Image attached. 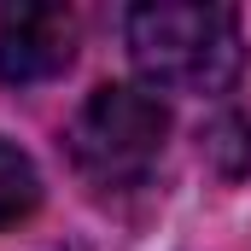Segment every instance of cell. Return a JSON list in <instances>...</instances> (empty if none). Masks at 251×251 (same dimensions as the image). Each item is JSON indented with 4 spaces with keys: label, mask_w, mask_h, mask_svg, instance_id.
Returning <instances> with one entry per match:
<instances>
[{
    "label": "cell",
    "mask_w": 251,
    "mask_h": 251,
    "mask_svg": "<svg viewBox=\"0 0 251 251\" xmlns=\"http://www.w3.org/2000/svg\"><path fill=\"white\" fill-rule=\"evenodd\" d=\"M170 134V111L158 105V94L128 88V82H105L88 94V105L70 123V158L94 187H134Z\"/></svg>",
    "instance_id": "7a4b0ae2"
},
{
    "label": "cell",
    "mask_w": 251,
    "mask_h": 251,
    "mask_svg": "<svg viewBox=\"0 0 251 251\" xmlns=\"http://www.w3.org/2000/svg\"><path fill=\"white\" fill-rule=\"evenodd\" d=\"M76 59V18L47 0H12L0 6V82L29 88L53 82Z\"/></svg>",
    "instance_id": "3957f363"
},
{
    "label": "cell",
    "mask_w": 251,
    "mask_h": 251,
    "mask_svg": "<svg viewBox=\"0 0 251 251\" xmlns=\"http://www.w3.org/2000/svg\"><path fill=\"white\" fill-rule=\"evenodd\" d=\"M128 59L146 88L170 94H222L240 76V18L204 0H146L128 12Z\"/></svg>",
    "instance_id": "6da1fadb"
},
{
    "label": "cell",
    "mask_w": 251,
    "mask_h": 251,
    "mask_svg": "<svg viewBox=\"0 0 251 251\" xmlns=\"http://www.w3.org/2000/svg\"><path fill=\"white\" fill-rule=\"evenodd\" d=\"M204 152L222 164V176H240L251 158V128L240 123V117H216V128L204 134Z\"/></svg>",
    "instance_id": "5b68a950"
},
{
    "label": "cell",
    "mask_w": 251,
    "mask_h": 251,
    "mask_svg": "<svg viewBox=\"0 0 251 251\" xmlns=\"http://www.w3.org/2000/svg\"><path fill=\"white\" fill-rule=\"evenodd\" d=\"M35 204H41V176H35V164H29L18 146L0 140V228L24 222Z\"/></svg>",
    "instance_id": "277c9868"
}]
</instances>
